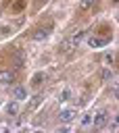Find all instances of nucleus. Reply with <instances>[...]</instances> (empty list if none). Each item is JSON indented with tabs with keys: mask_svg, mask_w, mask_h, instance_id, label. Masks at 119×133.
<instances>
[{
	"mask_svg": "<svg viewBox=\"0 0 119 133\" xmlns=\"http://www.w3.org/2000/svg\"><path fill=\"white\" fill-rule=\"evenodd\" d=\"M109 42H111V37H98V35H94V37L88 39L90 48H102V46H106Z\"/></svg>",
	"mask_w": 119,
	"mask_h": 133,
	"instance_id": "1",
	"label": "nucleus"
},
{
	"mask_svg": "<svg viewBox=\"0 0 119 133\" xmlns=\"http://www.w3.org/2000/svg\"><path fill=\"white\" fill-rule=\"evenodd\" d=\"M84 37H86V31H75V33L71 35V39H69L65 46H67V48H75V46H77V44H79Z\"/></svg>",
	"mask_w": 119,
	"mask_h": 133,
	"instance_id": "2",
	"label": "nucleus"
},
{
	"mask_svg": "<svg viewBox=\"0 0 119 133\" xmlns=\"http://www.w3.org/2000/svg\"><path fill=\"white\" fill-rule=\"evenodd\" d=\"M106 118H109V114H106V110H102V112H98V114L94 116V121H92V125H94L96 129H100V127H104V123H106Z\"/></svg>",
	"mask_w": 119,
	"mask_h": 133,
	"instance_id": "3",
	"label": "nucleus"
},
{
	"mask_svg": "<svg viewBox=\"0 0 119 133\" xmlns=\"http://www.w3.org/2000/svg\"><path fill=\"white\" fill-rule=\"evenodd\" d=\"M58 118H61L63 123H71V121L75 118V110H73V108H65V110H61Z\"/></svg>",
	"mask_w": 119,
	"mask_h": 133,
	"instance_id": "4",
	"label": "nucleus"
},
{
	"mask_svg": "<svg viewBox=\"0 0 119 133\" xmlns=\"http://www.w3.org/2000/svg\"><path fill=\"white\" fill-rule=\"evenodd\" d=\"M48 35H50V27H46V29L42 27V29H38V31L33 33V39H38V42H40V39H46Z\"/></svg>",
	"mask_w": 119,
	"mask_h": 133,
	"instance_id": "5",
	"label": "nucleus"
},
{
	"mask_svg": "<svg viewBox=\"0 0 119 133\" xmlns=\"http://www.w3.org/2000/svg\"><path fill=\"white\" fill-rule=\"evenodd\" d=\"M13 79H15L13 71H0V83H10Z\"/></svg>",
	"mask_w": 119,
	"mask_h": 133,
	"instance_id": "6",
	"label": "nucleus"
},
{
	"mask_svg": "<svg viewBox=\"0 0 119 133\" xmlns=\"http://www.w3.org/2000/svg\"><path fill=\"white\" fill-rule=\"evenodd\" d=\"M13 96H15V100H25V96H27V91H25V87H15L13 89Z\"/></svg>",
	"mask_w": 119,
	"mask_h": 133,
	"instance_id": "7",
	"label": "nucleus"
},
{
	"mask_svg": "<svg viewBox=\"0 0 119 133\" xmlns=\"http://www.w3.org/2000/svg\"><path fill=\"white\" fill-rule=\"evenodd\" d=\"M94 4H96V0H81V2H79V10H81V12H84V10H90Z\"/></svg>",
	"mask_w": 119,
	"mask_h": 133,
	"instance_id": "8",
	"label": "nucleus"
},
{
	"mask_svg": "<svg viewBox=\"0 0 119 133\" xmlns=\"http://www.w3.org/2000/svg\"><path fill=\"white\" fill-rule=\"evenodd\" d=\"M42 100H44V96H42V94H38L35 98H31V104H29V108H27V110H33L35 106H40V104H42Z\"/></svg>",
	"mask_w": 119,
	"mask_h": 133,
	"instance_id": "9",
	"label": "nucleus"
},
{
	"mask_svg": "<svg viewBox=\"0 0 119 133\" xmlns=\"http://www.w3.org/2000/svg\"><path fill=\"white\" fill-rule=\"evenodd\" d=\"M17 110H19V104H17V102H10V104L6 106V112H8L10 116H13V114H17Z\"/></svg>",
	"mask_w": 119,
	"mask_h": 133,
	"instance_id": "10",
	"label": "nucleus"
},
{
	"mask_svg": "<svg viewBox=\"0 0 119 133\" xmlns=\"http://www.w3.org/2000/svg\"><path fill=\"white\" fill-rule=\"evenodd\" d=\"M42 79H44V73H38V75H33V79H31V85H33V87H38V85L42 83Z\"/></svg>",
	"mask_w": 119,
	"mask_h": 133,
	"instance_id": "11",
	"label": "nucleus"
},
{
	"mask_svg": "<svg viewBox=\"0 0 119 133\" xmlns=\"http://www.w3.org/2000/svg\"><path fill=\"white\" fill-rule=\"evenodd\" d=\"M90 123H92V116H90V114H86V116L81 118V127H86V125H90Z\"/></svg>",
	"mask_w": 119,
	"mask_h": 133,
	"instance_id": "12",
	"label": "nucleus"
},
{
	"mask_svg": "<svg viewBox=\"0 0 119 133\" xmlns=\"http://www.w3.org/2000/svg\"><path fill=\"white\" fill-rule=\"evenodd\" d=\"M111 77H113V73H111V71H104V73H102V79H104V81H106V79H111Z\"/></svg>",
	"mask_w": 119,
	"mask_h": 133,
	"instance_id": "13",
	"label": "nucleus"
},
{
	"mask_svg": "<svg viewBox=\"0 0 119 133\" xmlns=\"http://www.w3.org/2000/svg\"><path fill=\"white\" fill-rule=\"evenodd\" d=\"M67 98H69V89H65V91H63V94H61V102H65V100H67Z\"/></svg>",
	"mask_w": 119,
	"mask_h": 133,
	"instance_id": "14",
	"label": "nucleus"
},
{
	"mask_svg": "<svg viewBox=\"0 0 119 133\" xmlns=\"http://www.w3.org/2000/svg\"><path fill=\"white\" fill-rule=\"evenodd\" d=\"M0 106H2V104H0Z\"/></svg>",
	"mask_w": 119,
	"mask_h": 133,
	"instance_id": "15",
	"label": "nucleus"
}]
</instances>
